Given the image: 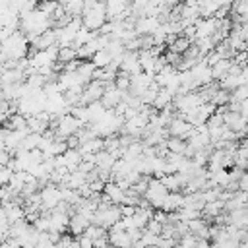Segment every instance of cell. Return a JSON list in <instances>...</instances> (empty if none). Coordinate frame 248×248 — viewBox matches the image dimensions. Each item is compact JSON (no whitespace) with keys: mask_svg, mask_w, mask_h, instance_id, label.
<instances>
[{"mask_svg":"<svg viewBox=\"0 0 248 248\" xmlns=\"http://www.w3.org/2000/svg\"><path fill=\"white\" fill-rule=\"evenodd\" d=\"M83 27L91 31H101L107 25V2H85V12L81 16Z\"/></svg>","mask_w":248,"mask_h":248,"instance_id":"cell-1","label":"cell"},{"mask_svg":"<svg viewBox=\"0 0 248 248\" xmlns=\"http://www.w3.org/2000/svg\"><path fill=\"white\" fill-rule=\"evenodd\" d=\"M27 45H31V43H29L25 33H21V31L14 33L8 41L2 43V60L4 62H8V60H23L25 54H27Z\"/></svg>","mask_w":248,"mask_h":248,"instance_id":"cell-2","label":"cell"},{"mask_svg":"<svg viewBox=\"0 0 248 248\" xmlns=\"http://www.w3.org/2000/svg\"><path fill=\"white\" fill-rule=\"evenodd\" d=\"M170 192L167 190V186L159 180V178H151V182H149V188H147V192H145V200L151 203V207H155V209H161L163 207V202H165V198L169 196Z\"/></svg>","mask_w":248,"mask_h":248,"instance_id":"cell-3","label":"cell"},{"mask_svg":"<svg viewBox=\"0 0 248 248\" xmlns=\"http://www.w3.org/2000/svg\"><path fill=\"white\" fill-rule=\"evenodd\" d=\"M120 219H122L120 207L118 205H110L108 209H97V213L93 217V225H99L103 229H112Z\"/></svg>","mask_w":248,"mask_h":248,"instance_id":"cell-4","label":"cell"},{"mask_svg":"<svg viewBox=\"0 0 248 248\" xmlns=\"http://www.w3.org/2000/svg\"><path fill=\"white\" fill-rule=\"evenodd\" d=\"M91 225H93V223H91L87 217H83L81 213H72V215H70V227H68V231L72 232L74 238H79V236L85 234V231H87Z\"/></svg>","mask_w":248,"mask_h":248,"instance_id":"cell-5","label":"cell"},{"mask_svg":"<svg viewBox=\"0 0 248 248\" xmlns=\"http://www.w3.org/2000/svg\"><path fill=\"white\" fill-rule=\"evenodd\" d=\"M194 126L190 122H186L184 118H174L170 124H169V134L170 138H182V140H188V136L192 134Z\"/></svg>","mask_w":248,"mask_h":248,"instance_id":"cell-6","label":"cell"},{"mask_svg":"<svg viewBox=\"0 0 248 248\" xmlns=\"http://www.w3.org/2000/svg\"><path fill=\"white\" fill-rule=\"evenodd\" d=\"M161 27V21L159 17H140L136 21V33L140 37H145V35H155V31Z\"/></svg>","mask_w":248,"mask_h":248,"instance_id":"cell-7","label":"cell"},{"mask_svg":"<svg viewBox=\"0 0 248 248\" xmlns=\"http://www.w3.org/2000/svg\"><path fill=\"white\" fill-rule=\"evenodd\" d=\"M103 194L112 202V205H116V203L124 205L126 196H128V192H124L116 182H107V186H105V192H103Z\"/></svg>","mask_w":248,"mask_h":248,"instance_id":"cell-8","label":"cell"},{"mask_svg":"<svg viewBox=\"0 0 248 248\" xmlns=\"http://www.w3.org/2000/svg\"><path fill=\"white\" fill-rule=\"evenodd\" d=\"M108 240L112 248H134V242L128 234V231H110Z\"/></svg>","mask_w":248,"mask_h":248,"instance_id":"cell-9","label":"cell"},{"mask_svg":"<svg viewBox=\"0 0 248 248\" xmlns=\"http://www.w3.org/2000/svg\"><path fill=\"white\" fill-rule=\"evenodd\" d=\"M167 149L169 153H176V155H184L188 149V141L182 138H169L167 140Z\"/></svg>","mask_w":248,"mask_h":248,"instance_id":"cell-10","label":"cell"},{"mask_svg":"<svg viewBox=\"0 0 248 248\" xmlns=\"http://www.w3.org/2000/svg\"><path fill=\"white\" fill-rule=\"evenodd\" d=\"M76 60H79V52H78V48H74V46H64V48H60V52H58V62L60 64H70V62H76Z\"/></svg>","mask_w":248,"mask_h":248,"instance_id":"cell-11","label":"cell"},{"mask_svg":"<svg viewBox=\"0 0 248 248\" xmlns=\"http://www.w3.org/2000/svg\"><path fill=\"white\" fill-rule=\"evenodd\" d=\"M231 68H232V60H221V62H217L213 68H211V72H213V79H223L229 72H231Z\"/></svg>","mask_w":248,"mask_h":248,"instance_id":"cell-12","label":"cell"},{"mask_svg":"<svg viewBox=\"0 0 248 248\" xmlns=\"http://www.w3.org/2000/svg\"><path fill=\"white\" fill-rule=\"evenodd\" d=\"M190 46H192V41H190V39H186V37H178L172 45H169V50L174 52V54H180V56H182V54L188 52Z\"/></svg>","mask_w":248,"mask_h":248,"instance_id":"cell-13","label":"cell"},{"mask_svg":"<svg viewBox=\"0 0 248 248\" xmlns=\"http://www.w3.org/2000/svg\"><path fill=\"white\" fill-rule=\"evenodd\" d=\"M91 62L95 64L97 70H103V68H108L112 64V56L107 50H99V52H95V56L91 58Z\"/></svg>","mask_w":248,"mask_h":248,"instance_id":"cell-14","label":"cell"},{"mask_svg":"<svg viewBox=\"0 0 248 248\" xmlns=\"http://www.w3.org/2000/svg\"><path fill=\"white\" fill-rule=\"evenodd\" d=\"M223 209H225V202H221V200L209 202V203H205V207H203V215H207V217H211V219H217Z\"/></svg>","mask_w":248,"mask_h":248,"instance_id":"cell-15","label":"cell"},{"mask_svg":"<svg viewBox=\"0 0 248 248\" xmlns=\"http://www.w3.org/2000/svg\"><path fill=\"white\" fill-rule=\"evenodd\" d=\"M114 87L120 89V91H124V93H128L130 87H132V79H130V76L124 74V72H120V74L116 76V79H114Z\"/></svg>","mask_w":248,"mask_h":248,"instance_id":"cell-16","label":"cell"},{"mask_svg":"<svg viewBox=\"0 0 248 248\" xmlns=\"http://www.w3.org/2000/svg\"><path fill=\"white\" fill-rule=\"evenodd\" d=\"M105 231H107V229H103V227H99V225H91V227L85 231V234H83V236H87L89 240H93V242H95V240H99V238H103V236H107V234H108V232H105Z\"/></svg>","mask_w":248,"mask_h":248,"instance_id":"cell-17","label":"cell"},{"mask_svg":"<svg viewBox=\"0 0 248 248\" xmlns=\"http://www.w3.org/2000/svg\"><path fill=\"white\" fill-rule=\"evenodd\" d=\"M14 174H16V170H12L10 167H2V170H0V182H2V186H8L10 180L14 178Z\"/></svg>","mask_w":248,"mask_h":248,"instance_id":"cell-18","label":"cell"},{"mask_svg":"<svg viewBox=\"0 0 248 248\" xmlns=\"http://www.w3.org/2000/svg\"><path fill=\"white\" fill-rule=\"evenodd\" d=\"M174 246H176V240H174V238H165V236H159L157 248H174Z\"/></svg>","mask_w":248,"mask_h":248,"instance_id":"cell-19","label":"cell"},{"mask_svg":"<svg viewBox=\"0 0 248 248\" xmlns=\"http://www.w3.org/2000/svg\"><path fill=\"white\" fill-rule=\"evenodd\" d=\"M120 213H122V217H134L138 213V207H134V205H120Z\"/></svg>","mask_w":248,"mask_h":248,"instance_id":"cell-20","label":"cell"}]
</instances>
